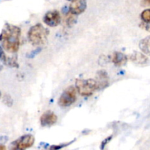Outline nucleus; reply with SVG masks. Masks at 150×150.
I'll return each mask as SVG.
<instances>
[{"label":"nucleus","mask_w":150,"mask_h":150,"mask_svg":"<svg viewBox=\"0 0 150 150\" xmlns=\"http://www.w3.org/2000/svg\"><path fill=\"white\" fill-rule=\"evenodd\" d=\"M21 29L17 26L5 23L0 34L2 47L9 53H16L20 45Z\"/></svg>","instance_id":"f257e3e1"},{"label":"nucleus","mask_w":150,"mask_h":150,"mask_svg":"<svg viewBox=\"0 0 150 150\" xmlns=\"http://www.w3.org/2000/svg\"><path fill=\"white\" fill-rule=\"evenodd\" d=\"M49 31L40 23H37L28 32V39L33 45H42L46 41Z\"/></svg>","instance_id":"f03ea898"},{"label":"nucleus","mask_w":150,"mask_h":150,"mask_svg":"<svg viewBox=\"0 0 150 150\" xmlns=\"http://www.w3.org/2000/svg\"><path fill=\"white\" fill-rule=\"evenodd\" d=\"M76 88L79 93L82 96L88 97L100 89L99 83L95 79H77L76 81Z\"/></svg>","instance_id":"7ed1b4c3"},{"label":"nucleus","mask_w":150,"mask_h":150,"mask_svg":"<svg viewBox=\"0 0 150 150\" xmlns=\"http://www.w3.org/2000/svg\"><path fill=\"white\" fill-rule=\"evenodd\" d=\"M77 89L73 86H68L64 90L59 100V105L62 107H68L76 100Z\"/></svg>","instance_id":"20e7f679"},{"label":"nucleus","mask_w":150,"mask_h":150,"mask_svg":"<svg viewBox=\"0 0 150 150\" xmlns=\"http://www.w3.org/2000/svg\"><path fill=\"white\" fill-rule=\"evenodd\" d=\"M35 143V137L32 135L27 134L21 136L16 141L12 143L13 149H26L31 147Z\"/></svg>","instance_id":"39448f33"},{"label":"nucleus","mask_w":150,"mask_h":150,"mask_svg":"<svg viewBox=\"0 0 150 150\" xmlns=\"http://www.w3.org/2000/svg\"><path fill=\"white\" fill-rule=\"evenodd\" d=\"M44 23L48 26L55 27L61 22V16L57 10H51L45 13L43 18Z\"/></svg>","instance_id":"423d86ee"},{"label":"nucleus","mask_w":150,"mask_h":150,"mask_svg":"<svg viewBox=\"0 0 150 150\" xmlns=\"http://www.w3.org/2000/svg\"><path fill=\"white\" fill-rule=\"evenodd\" d=\"M86 0H73L71 1V4L69 7V11L71 14L77 16L83 13L86 10Z\"/></svg>","instance_id":"0eeeda50"},{"label":"nucleus","mask_w":150,"mask_h":150,"mask_svg":"<svg viewBox=\"0 0 150 150\" xmlns=\"http://www.w3.org/2000/svg\"><path fill=\"white\" fill-rule=\"evenodd\" d=\"M57 122V115L52 111H45L40 117V124L42 127H51Z\"/></svg>","instance_id":"6e6552de"},{"label":"nucleus","mask_w":150,"mask_h":150,"mask_svg":"<svg viewBox=\"0 0 150 150\" xmlns=\"http://www.w3.org/2000/svg\"><path fill=\"white\" fill-rule=\"evenodd\" d=\"M130 59L137 64H144L148 61L147 57L139 51H133L130 55Z\"/></svg>","instance_id":"1a4fd4ad"},{"label":"nucleus","mask_w":150,"mask_h":150,"mask_svg":"<svg viewBox=\"0 0 150 150\" xmlns=\"http://www.w3.org/2000/svg\"><path fill=\"white\" fill-rule=\"evenodd\" d=\"M127 61V57L125 54L122 52H114L113 54L112 62L115 65L123 66L126 64Z\"/></svg>","instance_id":"9d476101"},{"label":"nucleus","mask_w":150,"mask_h":150,"mask_svg":"<svg viewBox=\"0 0 150 150\" xmlns=\"http://www.w3.org/2000/svg\"><path fill=\"white\" fill-rule=\"evenodd\" d=\"M139 48L144 54L150 56V36L146 37L140 41Z\"/></svg>","instance_id":"9b49d317"},{"label":"nucleus","mask_w":150,"mask_h":150,"mask_svg":"<svg viewBox=\"0 0 150 150\" xmlns=\"http://www.w3.org/2000/svg\"><path fill=\"white\" fill-rule=\"evenodd\" d=\"M141 18L145 23H150V9L144 10L141 14Z\"/></svg>","instance_id":"f8f14e48"},{"label":"nucleus","mask_w":150,"mask_h":150,"mask_svg":"<svg viewBox=\"0 0 150 150\" xmlns=\"http://www.w3.org/2000/svg\"><path fill=\"white\" fill-rule=\"evenodd\" d=\"M2 100H3V103H4L6 105H7V106L11 107L12 105H13V99H12L11 96L7 95V94H6V95H4V96H3Z\"/></svg>","instance_id":"ddd939ff"},{"label":"nucleus","mask_w":150,"mask_h":150,"mask_svg":"<svg viewBox=\"0 0 150 150\" xmlns=\"http://www.w3.org/2000/svg\"><path fill=\"white\" fill-rule=\"evenodd\" d=\"M75 16H76V15L71 14L68 18H67V20H66V23H67V25L69 27H70V26H72L73 25H74L75 23H76V17H75Z\"/></svg>","instance_id":"4468645a"},{"label":"nucleus","mask_w":150,"mask_h":150,"mask_svg":"<svg viewBox=\"0 0 150 150\" xmlns=\"http://www.w3.org/2000/svg\"><path fill=\"white\" fill-rule=\"evenodd\" d=\"M0 60L4 63L6 62V60H7V57H6L5 54H4V51H3L2 47L1 45H0Z\"/></svg>","instance_id":"2eb2a0df"},{"label":"nucleus","mask_w":150,"mask_h":150,"mask_svg":"<svg viewBox=\"0 0 150 150\" xmlns=\"http://www.w3.org/2000/svg\"><path fill=\"white\" fill-rule=\"evenodd\" d=\"M140 26L142 28H143L144 29L147 31V32H150V23H145V22H143V23H141Z\"/></svg>","instance_id":"dca6fc26"},{"label":"nucleus","mask_w":150,"mask_h":150,"mask_svg":"<svg viewBox=\"0 0 150 150\" xmlns=\"http://www.w3.org/2000/svg\"><path fill=\"white\" fill-rule=\"evenodd\" d=\"M142 6L143 7H149L150 6V0H142Z\"/></svg>","instance_id":"f3484780"},{"label":"nucleus","mask_w":150,"mask_h":150,"mask_svg":"<svg viewBox=\"0 0 150 150\" xmlns=\"http://www.w3.org/2000/svg\"><path fill=\"white\" fill-rule=\"evenodd\" d=\"M40 48H38V49L35 50V51H32V52L29 54V57H34L35 56H36L37 54L40 52Z\"/></svg>","instance_id":"a211bd4d"},{"label":"nucleus","mask_w":150,"mask_h":150,"mask_svg":"<svg viewBox=\"0 0 150 150\" xmlns=\"http://www.w3.org/2000/svg\"><path fill=\"white\" fill-rule=\"evenodd\" d=\"M6 149V146L2 144H0V150H4Z\"/></svg>","instance_id":"6ab92c4d"},{"label":"nucleus","mask_w":150,"mask_h":150,"mask_svg":"<svg viewBox=\"0 0 150 150\" xmlns=\"http://www.w3.org/2000/svg\"><path fill=\"white\" fill-rule=\"evenodd\" d=\"M1 92H0V98H1Z\"/></svg>","instance_id":"aec40b11"},{"label":"nucleus","mask_w":150,"mask_h":150,"mask_svg":"<svg viewBox=\"0 0 150 150\" xmlns=\"http://www.w3.org/2000/svg\"><path fill=\"white\" fill-rule=\"evenodd\" d=\"M67 1H73V0H67Z\"/></svg>","instance_id":"412c9836"}]
</instances>
